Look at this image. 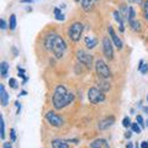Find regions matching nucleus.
<instances>
[{
    "mask_svg": "<svg viewBox=\"0 0 148 148\" xmlns=\"http://www.w3.org/2000/svg\"><path fill=\"white\" fill-rule=\"evenodd\" d=\"M45 47L52 51L57 58H62L67 49V45L59 35H57L56 32H49L45 38Z\"/></svg>",
    "mask_w": 148,
    "mask_h": 148,
    "instance_id": "obj_1",
    "label": "nucleus"
},
{
    "mask_svg": "<svg viewBox=\"0 0 148 148\" xmlns=\"http://www.w3.org/2000/svg\"><path fill=\"white\" fill-rule=\"evenodd\" d=\"M73 100H74V94L68 93L65 87H63V85L56 87L52 98V104L57 110H61V109L68 106L69 104L73 103Z\"/></svg>",
    "mask_w": 148,
    "mask_h": 148,
    "instance_id": "obj_2",
    "label": "nucleus"
},
{
    "mask_svg": "<svg viewBox=\"0 0 148 148\" xmlns=\"http://www.w3.org/2000/svg\"><path fill=\"white\" fill-rule=\"evenodd\" d=\"M95 71H96L98 77H100L101 79H107V78L111 77L110 68H109V65L103 59H98L95 62Z\"/></svg>",
    "mask_w": 148,
    "mask_h": 148,
    "instance_id": "obj_3",
    "label": "nucleus"
},
{
    "mask_svg": "<svg viewBox=\"0 0 148 148\" xmlns=\"http://www.w3.org/2000/svg\"><path fill=\"white\" fill-rule=\"evenodd\" d=\"M88 99L91 104H99V103H103L105 100V94L103 90H100L98 88H90L88 91Z\"/></svg>",
    "mask_w": 148,
    "mask_h": 148,
    "instance_id": "obj_4",
    "label": "nucleus"
},
{
    "mask_svg": "<svg viewBox=\"0 0 148 148\" xmlns=\"http://www.w3.org/2000/svg\"><path fill=\"white\" fill-rule=\"evenodd\" d=\"M83 30H84V26L81 22H74L71 26V29H69V37H71L74 42H78L81 37Z\"/></svg>",
    "mask_w": 148,
    "mask_h": 148,
    "instance_id": "obj_5",
    "label": "nucleus"
},
{
    "mask_svg": "<svg viewBox=\"0 0 148 148\" xmlns=\"http://www.w3.org/2000/svg\"><path fill=\"white\" fill-rule=\"evenodd\" d=\"M77 58H78V61H79L81 64H84L87 68L90 69L93 67V56L87 53L85 51H83V49L78 51L77 52Z\"/></svg>",
    "mask_w": 148,
    "mask_h": 148,
    "instance_id": "obj_6",
    "label": "nucleus"
},
{
    "mask_svg": "<svg viewBox=\"0 0 148 148\" xmlns=\"http://www.w3.org/2000/svg\"><path fill=\"white\" fill-rule=\"evenodd\" d=\"M46 120L49 122V125H52V126H54V127H61L64 122L63 119L53 111H48L47 114H46Z\"/></svg>",
    "mask_w": 148,
    "mask_h": 148,
    "instance_id": "obj_7",
    "label": "nucleus"
},
{
    "mask_svg": "<svg viewBox=\"0 0 148 148\" xmlns=\"http://www.w3.org/2000/svg\"><path fill=\"white\" fill-rule=\"evenodd\" d=\"M103 51H104L105 57H106L109 61H111L112 58H114V48H112L111 40L109 37L103 38Z\"/></svg>",
    "mask_w": 148,
    "mask_h": 148,
    "instance_id": "obj_8",
    "label": "nucleus"
},
{
    "mask_svg": "<svg viewBox=\"0 0 148 148\" xmlns=\"http://www.w3.org/2000/svg\"><path fill=\"white\" fill-rule=\"evenodd\" d=\"M109 35H110V37H111L112 42H114V45H115L119 49H121V48H122V41L120 40L119 36L116 35V32L114 31V29H112V26L109 27Z\"/></svg>",
    "mask_w": 148,
    "mask_h": 148,
    "instance_id": "obj_9",
    "label": "nucleus"
},
{
    "mask_svg": "<svg viewBox=\"0 0 148 148\" xmlns=\"http://www.w3.org/2000/svg\"><path fill=\"white\" fill-rule=\"evenodd\" d=\"M114 123H115V117H112V116H110V117H105L104 120H101V121L99 122V128L100 130H106V128L111 127Z\"/></svg>",
    "mask_w": 148,
    "mask_h": 148,
    "instance_id": "obj_10",
    "label": "nucleus"
},
{
    "mask_svg": "<svg viewBox=\"0 0 148 148\" xmlns=\"http://www.w3.org/2000/svg\"><path fill=\"white\" fill-rule=\"evenodd\" d=\"M0 101H1V105L3 106H6L7 103H9V95L5 90V87L1 84L0 85Z\"/></svg>",
    "mask_w": 148,
    "mask_h": 148,
    "instance_id": "obj_11",
    "label": "nucleus"
},
{
    "mask_svg": "<svg viewBox=\"0 0 148 148\" xmlns=\"http://www.w3.org/2000/svg\"><path fill=\"white\" fill-rule=\"evenodd\" d=\"M52 148H69L68 142L63 139H53L52 141Z\"/></svg>",
    "mask_w": 148,
    "mask_h": 148,
    "instance_id": "obj_12",
    "label": "nucleus"
},
{
    "mask_svg": "<svg viewBox=\"0 0 148 148\" xmlns=\"http://www.w3.org/2000/svg\"><path fill=\"white\" fill-rule=\"evenodd\" d=\"M91 148H110V147H109V143L105 139L100 138V139H95L91 143Z\"/></svg>",
    "mask_w": 148,
    "mask_h": 148,
    "instance_id": "obj_13",
    "label": "nucleus"
},
{
    "mask_svg": "<svg viewBox=\"0 0 148 148\" xmlns=\"http://www.w3.org/2000/svg\"><path fill=\"white\" fill-rule=\"evenodd\" d=\"M85 45H87V47L89 49H91V48H94L96 45H98V40L94 37H91V36H87L85 37Z\"/></svg>",
    "mask_w": 148,
    "mask_h": 148,
    "instance_id": "obj_14",
    "label": "nucleus"
},
{
    "mask_svg": "<svg viewBox=\"0 0 148 148\" xmlns=\"http://www.w3.org/2000/svg\"><path fill=\"white\" fill-rule=\"evenodd\" d=\"M94 1L95 0H81V7L84 11H90L94 7Z\"/></svg>",
    "mask_w": 148,
    "mask_h": 148,
    "instance_id": "obj_15",
    "label": "nucleus"
},
{
    "mask_svg": "<svg viewBox=\"0 0 148 148\" xmlns=\"http://www.w3.org/2000/svg\"><path fill=\"white\" fill-rule=\"evenodd\" d=\"M114 17H115V20L119 22L120 31H123V30H125V27H123V20H122V17H121V14H120V11H114Z\"/></svg>",
    "mask_w": 148,
    "mask_h": 148,
    "instance_id": "obj_16",
    "label": "nucleus"
},
{
    "mask_svg": "<svg viewBox=\"0 0 148 148\" xmlns=\"http://www.w3.org/2000/svg\"><path fill=\"white\" fill-rule=\"evenodd\" d=\"M7 72H9V64H7V62H1V64H0V73H1V77L6 78Z\"/></svg>",
    "mask_w": 148,
    "mask_h": 148,
    "instance_id": "obj_17",
    "label": "nucleus"
},
{
    "mask_svg": "<svg viewBox=\"0 0 148 148\" xmlns=\"http://www.w3.org/2000/svg\"><path fill=\"white\" fill-rule=\"evenodd\" d=\"M135 17H136V11L132 6L128 7V14H127V20H128V24L132 21H135Z\"/></svg>",
    "mask_w": 148,
    "mask_h": 148,
    "instance_id": "obj_18",
    "label": "nucleus"
},
{
    "mask_svg": "<svg viewBox=\"0 0 148 148\" xmlns=\"http://www.w3.org/2000/svg\"><path fill=\"white\" fill-rule=\"evenodd\" d=\"M9 27H10V30H13V31L16 29V15H15V14H11V15H10Z\"/></svg>",
    "mask_w": 148,
    "mask_h": 148,
    "instance_id": "obj_19",
    "label": "nucleus"
},
{
    "mask_svg": "<svg viewBox=\"0 0 148 148\" xmlns=\"http://www.w3.org/2000/svg\"><path fill=\"white\" fill-rule=\"evenodd\" d=\"M0 126H1V132H0V137H1V139L5 138V122H4V117L1 116V119H0Z\"/></svg>",
    "mask_w": 148,
    "mask_h": 148,
    "instance_id": "obj_20",
    "label": "nucleus"
},
{
    "mask_svg": "<svg viewBox=\"0 0 148 148\" xmlns=\"http://www.w3.org/2000/svg\"><path fill=\"white\" fill-rule=\"evenodd\" d=\"M131 128H132V131H133L135 133H141V126H139L137 122L132 123V125H131Z\"/></svg>",
    "mask_w": 148,
    "mask_h": 148,
    "instance_id": "obj_21",
    "label": "nucleus"
},
{
    "mask_svg": "<svg viewBox=\"0 0 148 148\" xmlns=\"http://www.w3.org/2000/svg\"><path fill=\"white\" fill-rule=\"evenodd\" d=\"M110 84L106 83V81H101L100 83V90H103V91H107L109 89H110Z\"/></svg>",
    "mask_w": 148,
    "mask_h": 148,
    "instance_id": "obj_22",
    "label": "nucleus"
},
{
    "mask_svg": "<svg viewBox=\"0 0 148 148\" xmlns=\"http://www.w3.org/2000/svg\"><path fill=\"white\" fill-rule=\"evenodd\" d=\"M143 15H145V19L148 21V0L143 3Z\"/></svg>",
    "mask_w": 148,
    "mask_h": 148,
    "instance_id": "obj_23",
    "label": "nucleus"
},
{
    "mask_svg": "<svg viewBox=\"0 0 148 148\" xmlns=\"http://www.w3.org/2000/svg\"><path fill=\"white\" fill-rule=\"evenodd\" d=\"M139 25H141V24H139L138 21H136V20L132 21V22H130V26H131L135 31H138V30H139Z\"/></svg>",
    "mask_w": 148,
    "mask_h": 148,
    "instance_id": "obj_24",
    "label": "nucleus"
},
{
    "mask_svg": "<svg viewBox=\"0 0 148 148\" xmlns=\"http://www.w3.org/2000/svg\"><path fill=\"white\" fill-rule=\"evenodd\" d=\"M122 125H123V127H126V128H128L132 125V122H131V120L128 119V117H125L123 119V121H122Z\"/></svg>",
    "mask_w": 148,
    "mask_h": 148,
    "instance_id": "obj_25",
    "label": "nucleus"
},
{
    "mask_svg": "<svg viewBox=\"0 0 148 148\" xmlns=\"http://www.w3.org/2000/svg\"><path fill=\"white\" fill-rule=\"evenodd\" d=\"M9 84H10V87H11V88H14V89H16V88H17V81H16V79H14V78H10Z\"/></svg>",
    "mask_w": 148,
    "mask_h": 148,
    "instance_id": "obj_26",
    "label": "nucleus"
},
{
    "mask_svg": "<svg viewBox=\"0 0 148 148\" xmlns=\"http://www.w3.org/2000/svg\"><path fill=\"white\" fill-rule=\"evenodd\" d=\"M10 136H11V141H16V132H15L14 128H11L10 130Z\"/></svg>",
    "mask_w": 148,
    "mask_h": 148,
    "instance_id": "obj_27",
    "label": "nucleus"
},
{
    "mask_svg": "<svg viewBox=\"0 0 148 148\" xmlns=\"http://www.w3.org/2000/svg\"><path fill=\"white\" fill-rule=\"evenodd\" d=\"M136 121H137V123L139 125V126H142V127L145 126V123H143V119H142V116H139V115H138L137 117H136Z\"/></svg>",
    "mask_w": 148,
    "mask_h": 148,
    "instance_id": "obj_28",
    "label": "nucleus"
},
{
    "mask_svg": "<svg viewBox=\"0 0 148 148\" xmlns=\"http://www.w3.org/2000/svg\"><path fill=\"white\" fill-rule=\"evenodd\" d=\"M139 72H141L142 74H147L148 73V64H143V67L141 68V71Z\"/></svg>",
    "mask_w": 148,
    "mask_h": 148,
    "instance_id": "obj_29",
    "label": "nucleus"
},
{
    "mask_svg": "<svg viewBox=\"0 0 148 148\" xmlns=\"http://www.w3.org/2000/svg\"><path fill=\"white\" fill-rule=\"evenodd\" d=\"M0 27H1V30H5V29H6V22H5V20H4V19H1V20H0Z\"/></svg>",
    "mask_w": 148,
    "mask_h": 148,
    "instance_id": "obj_30",
    "label": "nucleus"
},
{
    "mask_svg": "<svg viewBox=\"0 0 148 148\" xmlns=\"http://www.w3.org/2000/svg\"><path fill=\"white\" fill-rule=\"evenodd\" d=\"M56 19H57V20H61V21H63L64 20V15H57V16H56Z\"/></svg>",
    "mask_w": 148,
    "mask_h": 148,
    "instance_id": "obj_31",
    "label": "nucleus"
},
{
    "mask_svg": "<svg viewBox=\"0 0 148 148\" xmlns=\"http://www.w3.org/2000/svg\"><path fill=\"white\" fill-rule=\"evenodd\" d=\"M141 148H148V142H142L141 143Z\"/></svg>",
    "mask_w": 148,
    "mask_h": 148,
    "instance_id": "obj_32",
    "label": "nucleus"
},
{
    "mask_svg": "<svg viewBox=\"0 0 148 148\" xmlns=\"http://www.w3.org/2000/svg\"><path fill=\"white\" fill-rule=\"evenodd\" d=\"M131 136H132V133L130 131H127L126 133H125V137H126V138H131Z\"/></svg>",
    "mask_w": 148,
    "mask_h": 148,
    "instance_id": "obj_33",
    "label": "nucleus"
},
{
    "mask_svg": "<svg viewBox=\"0 0 148 148\" xmlns=\"http://www.w3.org/2000/svg\"><path fill=\"white\" fill-rule=\"evenodd\" d=\"M54 15H56V16H57V15H61V10L58 9V7H56V9H54Z\"/></svg>",
    "mask_w": 148,
    "mask_h": 148,
    "instance_id": "obj_34",
    "label": "nucleus"
},
{
    "mask_svg": "<svg viewBox=\"0 0 148 148\" xmlns=\"http://www.w3.org/2000/svg\"><path fill=\"white\" fill-rule=\"evenodd\" d=\"M143 64H145V63H143V61H139V64H138V71H141V68L143 67Z\"/></svg>",
    "mask_w": 148,
    "mask_h": 148,
    "instance_id": "obj_35",
    "label": "nucleus"
},
{
    "mask_svg": "<svg viewBox=\"0 0 148 148\" xmlns=\"http://www.w3.org/2000/svg\"><path fill=\"white\" fill-rule=\"evenodd\" d=\"M4 148H11V145H10V143H7V142H5V143H4Z\"/></svg>",
    "mask_w": 148,
    "mask_h": 148,
    "instance_id": "obj_36",
    "label": "nucleus"
},
{
    "mask_svg": "<svg viewBox=\"0 0 148 148\" xmlns=\"http://www.w3.org/2000/svg\"><path fill=\"white\" fill-rule=\"evenodd\" d=\"M131 3H136V4H141L142 3V0H130Z\"/></svg>",
    "mask_w": 148,
    "mask_h": 148,
    "instance_id": "obj_37",
    "label": "nucleus"
},
{
    "mask_svg": "<svg viewBox=\"0 0 148 148\" xmlns=\"http://www.w3.org/2000/svg\"><path fill=\"white\" fill-rule=\"evenodd\" d=\"M126 148H133V145H132V143H130V142H128L127 145H126Z\"/></svg>",
    "mask_w": 148,
    "mask_h": 148,
    "instance_id": "obj_38",
    "label": "nucleus"
},
{
    "mask_svg": "<svg viewBox=\"0 0 148 148\" xmlns=\"http://www.w3.org/2000/svg\"><path fill=\"white\" fill-rule=\"evenodd\" d=\"M21 3H32V0H21Z\"/></svg>",
    "mask_w": 148,
    "mask_h": 148,
    "instance_id": "obj_39",
    "label": "nucleus"
},
{
    "mask_svg": "<svg viewBox=\"0 0 148 148\" xmlns=\"http://www.w3.org/2000/svg\"><path fill=\"white\" fill-rule=\"evenodd\" d=\"M143 111H145L146 114H148V107H143Z\"/></svg>",
    "mask_w": 148,
    "mask_h": 148,
    "instance_id": "obj_40",
    "label": "nucleus"
},
{
    "mask_svg": "<svg viewBox=\"0 0 148 148\" xmlns=\"http://www.w3.org/2000/svg\"><path fill=\"white\" fill-rule=\"evenodd\" d=\"M147 101H148V95H147Z\"/></svg>",
    "mask_w": 148,
    "mask_h": 148,
    "instance_id": "obj_41",
    "label": "nucleus"
},
{
    "mask_svg": "<svg viewBox=\"0 0 148 148\" xmlns=\"http://www.w3.org/2000/svg\"><path fill=\"white\" fill-rule=\"evenodd\" d=\"M75 1H78V0H75Z\"/></svg>",
    "mask_w": 148,
    "mask_h": 148,
    "instance_id": "obj_42",
    "label": "nucleus"
}]
</instances>
